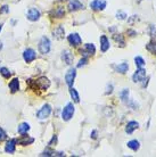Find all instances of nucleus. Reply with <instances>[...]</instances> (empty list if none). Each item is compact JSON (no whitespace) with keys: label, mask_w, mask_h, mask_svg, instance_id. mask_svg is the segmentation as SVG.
<instances>
[{"label":"nucleus","mask_w":156,"mask_h":157,"mask_svg":"<svg viewBox=\"0 0 156 157\" xmlns=\"http://www.w3.org/2000/svg\"><path fill=\"white\" fill-rule=\"evenodd\" d=\"M113 39L115 40V42H118L121 47H124L125 46V40H124V36L122 34H114L113 35Z\"/></svg>","instance_id":"b1692460"},{"label":"nucleus","mask_w":156,"mask_h":157,"mask_svg":"<svg viewBox=\"0 0 156 157\" xmlns=\"http://www.w3.org/2000/svg\"><path fill=\"white\" fill-rule=\"evenodd\" d=\"M74 112H75V108H74V105L72 102H68L62 112V119L64 121H70L73 115H74Z\"/></svg>","instance_id":"f257e3e1"},{"label":"nucleus","mask_w":156,"mask_h":157,"mask_svg":"<svg viewBox=\"0 0 156 157\" xmlns=\"http://www.w3.org/2000/svg\"><path fill=\"white\" fill-rule=\"evenodd\" d=\"M16 144H17V140L16 139H10L6 147H5V152L8 153V154H14L15 153V148H16Z\"/></svg>","instance_id":"ddd939ff"},{"label":"nucleus","mask_w":156,"mask_h":157,"mask_svg":"<svg viewBox=\"0 0 156 157\" xmlns=\"http://www.w3.org/2000/svg\"><path fill=\"white\" fill-rule=\"evenodd\" d=\"M65 154L64 153H57V154H55V156H64Z\"/></svg>","instance_id":"ea45409f"},{"label":"nucleus","mask_w":156,"mask_h":157,"mask_svg":"<svg viewBox=\"0 0 156 157\" xmlns=\"http://www.w3.org/2000/svg\"><path fill=\"white\" fill-rule=\"evenodd\" d=\"M120 98L123 102H128L129 101V89H123L121 92H120Z\"/></svg>","instance_id":"bb28decb"},{"label":"nucleus","mask_w":156,"mask_h":157,"mask_svg":"<svg viewBox=\"0 0 156 157\" xmlns=\"http://www.w3.org/2000/svg\"><path fill=\"white\" fill-rule=\"evenodd\" d=\"M145 77H146V69H144V67H140V68H138V69L136 71V73L133 74L132 80H133L134 83H139V82H141Z\"/></svg>","instance_id":"423d86ee"},{"label":"nucleus","mask_w":156,"mask_h":157,"mask_svg":"<svg viewBox=\"0 0 156 157\" xmlns=\"http://www.w3.org/2000/svg\"><path fill=\"white\" fill-rule=\"evenodd\" d=\"M57 1H65V0H57Z\"/></svg>","instance_id":"37998d69"},{"label":"nucleus","mask_w":156,"mask_h":157,"mask_svg":"<svg viewBox=\"0 0 156 157\" xmlns=\"http://www.w3.org/2000/svg\"><path fill=\"white\" fill-rule=\"evenodd\" d=\"M67 8L71 10V11H76V10H80V9H83L84 6L82 2H80L79 0H71L68 2V6Z\"/></svg>","instance_id":"9d476101"},{"label":"nucleus","mask_w":156,"mask_h":157,"mask_svg":"<svg viewBox=\"0 0 156 157\" xmlns=\"http://www.w3.org/2000/svg\"><path fill=\"white\" fill-rule=\"evenodd\" d=\"M50 113H51V106L48 105V104H46V105H43L42 108L36 113V117H38L39 120H46L47 117H49Z\"/></svg>","instance_id":"20e7f679"},{"label":"nucleus","mask_w":156,"mask_h":157,"mask_svg":"<svg viewBox=\"0 0 156 157\" xmlns=\"http://www.w3.org/2000/svg\"><path fill=\"white\" fill-rule=\"evenodd\" d=\"M91 138H93V139H96V138H97V131H93V133H91Z\"/></svg>","instance_id":"58836bf2"},{"label":"nucleus","mask_w":156,"mask_h":157,"mask_svg":"<svg viewBox=\"0 0 156 157\" xmlns=\"http://www.w3.org/2000/svg\"><path fill=\"white\" fill-rule=\"evenodd\" d=\"M0 74H1L5 79H9L10 75H11V73L9 72V69L6 68V67H1V68H0Z\"/></svg>","instance_id":"cd10ccee"},{"label":"nucleus","mask_w":156,"mask_h":157,"mask_svg":"<svg viewBox=\"0 0 156 157\" xmlns=\"http://www.w3.org/2000/svg\"><path fill=\"white\" fill-rule=\"evenodd\" d=\"M134 63H136V66H137L138 68L145 66V61H144L141 57H139V56H137V57L134 58Z\"/></svg>","instance_id":"c85d7f7f"},{"label":"nucleus","mask_w":156,"mask_h":157,"mask_svg":"<svg viewBox=\"0 0 156 157\" xmlns=\"http://www.w3.org/2000/svg\"><path fill=\"white\" fill-rule=\"evenodd\" d=\"M134 21H138V16H136V15H133V16H131V18L129 20V23L130 24H132Z\"/></svg>","instance_id":"e433bc0d"},{"label":"nucleus","mask_w":156,"mask_h":157,"mask_svg":"<svg viewBox=\"0 0 156 157\" xmlns=\"http://www.w3.org/2000/svg\"><path fill=\"white\" fill-rule=\"evenodd\" d=\"M62 59L66 65H71L73 62V55L71 54L70 50H64L62 54Z\"/></svg>","instance_id":"dca6fc26"},{"label":"nucleus","mask_w":156,"mask_h":157,"mask_svg":"<svg viewBox=\"0 0 156 157\" xmlns=\"http://www.w3.org/2000/svg\"><path fill=\"white\" fill-rule=\"evenodd\" d=\"M54 38L55 39H57V40H61L64 38V34H65V30H64V28L63 26H58L55 31H54Z\"/></svg>","instance_id":"412c9836"},{"label":"nucleus","mask_w":156,"mask_h":157,"mask_svg":"<svg viewBox=\"0 0 156 157\" xmlns=\"http://www.w3.org/2000/svg\"><path fill=\"white\" fill-rule=\"evenodd\" d=\"M0 63H1V61H0Z\"/></svg>","instance_id":"c03bdc74"},{"label":"nucleus","mask_w":156,"mask_h":157,"mask_svg":"<svg viewBox=\"0 0 156 157\" xmlns=\"http://www.w3.org/2000/svg\"><path fill=\"white\" fill-rule=\"evenodd\" d=\"M8 87H9V89H10V91H11L13 94L17 92V91H18V89H20V80H18L17 77L13 79V80L9 82Z\"/></svg>","instance_id":"f3484780"},{"label":"nucleus","mask_w":156,"mask_h":157,"mask_svg":"<svg viewBox=\"0 0 156 157\" xmlns=\"http://www.w3.org/2000/svg\"><path fill=\"white\" fill-rule=\"evenodd\" d=\"M34 142V139L29 137V135H22L20 139H17V144L21 145V146H28V145H31Z\"/></svg>","instance_id":"4468645a"},{"label":"nucleus","mask_w":156,"mask_h":157,"mask_svg":"<svg viewBox=\"0 0 156 157\" xmlns=\"http://www.w3.org/2000/svg\"><path fill=\"white\" fill-rule=\"evenodd\" d=\"M149 33H151V36H152V38H156V28L154 25H151V26H149Z\"/></svg>","instance_id":"2f4dec72"},{"label":"nucleus","mask_w":156,"mask_h":157,"mask_svg":"<svg viewBox=\"0 0 156 157\" xmlns=\"http://www.w3.org/2000/svg\"><path fill=\"white\" fill-rule=\"evenodd\" d=\"M75 76H76V71L75 68H70L67 71V73L65 74V82L68 87H72L73 83H74V80H75Z\"/></svg>","instance_id":"39448f33"},{"label":"nucleus","mask_w":156,"mask_h":157,"mask_svg":"<svg viewBox=\"0 0 156 157\" xmlns=\"http://www.w3.org/2000/svg\"><path fill=\"white\" fill-rule=\"evenodd\" d=\"M35 57H36V54H35V51H34L33 49H26V50H24V53H23V58H24V61H25L26 63L33 62V61L35 59Z\"/></svg>","instance_id":"9b49d317"},{"label":"nucleus","mask_w":156,"mask_h":157,"mask_svg":"<svg viewBox=\"0 0 156 157\" xmlns=\"http://www.w3.org/2000/svg\"><path fill=\"white\" fill-rule=\"evenodd\" d=\"M7 139V134H6V132L0 127V141H3V140H6Z\"/></svg>","instance_id":"72a5a7b5"},{"label":"nucleus","mask_w":156,"mask_h":157,"mask_svg":"<svg viewBox=\"0 0 156 157\" xmlns=\"http://www.w3.org/2000/svg\"><path fill=\"white\" fill-rule=\"evenodd\" d=\"M125 17H126V14L124 11H118V14H116L118 20H125Z\"/></svg>","instance_id":"7c9ffc66"},{"label":"nucleus","mask_w":156,"mask_h":157,"mask_svg":"<svg viewBox=\"0 0 156 157\" xmlns=\"http://www.w3.org/2000/svg\"><path fill=\"white\" fill-rule=\"evenodd\" d=\"M57 144V135L55 134V135H53V138H51V140L49 141V146H54V145H56Z\"/></svg>","instance_id":"c9c22d12"},{"label":"nucleus","mask_w":156,"mask_h":157,"mask_svg":"<svg viewBox=\"0 0 156 157\" xmlns=\"http://www.w3.org/2000/svg\"><path fill=\"white\" fill-rule=\"evenodd\" d=\"M2 26H3V24H0V32H1V30H2Z\"/></svg>","instance_id":"79ce46f5"},{"label":"nucleus","mask_w":156,"mask_h":157,"mask_svg":"<svg viewBox=\"0 0 156 157\" xmlns=\"http://www.w3.org/2000/svg\"><path fill=\"white\" fill-rule=\"evenodd\" d=\"M80 53L83 54L84 57H87V56H93V55H95V53H96V48H95V46L93 43H87V44H84L83 49L80 50Z\"/></svg>","instance_id":"1a4fd4ad"},{"label":"nucleus","mask_w":156,"mask_h":157,"mask_svg":"<svg viewBox=\"0 0 156 157\" xmlns=\"http://www.w3.org/2000/svg\"><path fill=\"white\" fill-rule=\"evenodd\" d=\"M39 51L42 55H46L50 51V41L47 36H42L39 42Z\"/></svg>","instance_id":"f03ea898"},{"label":"nucleus","mask_w":156,"mask_h":157,"mask_svg":"<svg viewBox=\"0 0 156 157\" xmlns=\"http://www.w3.org/2000/svg\"><path fill=\"white\" fill-rule=\"evenodd\" d=\"M67 40H68L70 44L73 46V47H78V46H80V44L82 43V39H81V36H80L78 33H72V34H70L68 38H67Z\"/></svg>","instance_id":"0eeeda50"},{"label":"nucleus","mask_w":156,"mask_h":157,"mask_svg":"<svg viewBox=\"0 0 156 157\" xmlns=\"http://www.w3.org/2000/svg\"><path fill=\"white\" fill-rule=\"evenodd\" d=\"M108 49H109V41L106 35H101L100 36V50L103 53H106Z\"/></svg>","instance_id":"2eb2a0df"},{"label":"nucleus","mask_w":156,"mask_h":157,"mask_svg":"<svg viewBox=\"0 0 156 157\" xmlns=\"http://www.w3.org/2000/svg\"><path fill=\"white\" fill-rule=\"evenodd\" d=\"M70 94H71L72 99L74 100V102H80V97H79L78 91L74 88H72V87H70Z\"/></svg>","instance_id":"a878e982"},{"label":"nucleus","mask_w":156,"mask_h":157,"mask_svg":"<svg viewBox=\"0 0 156 157\" xmlns=\"http://www.w3.org/2000/svg\"><path fill=\"white\" fill-rule=\"evenodd\" d=\"M128 34H130V36H134V35H136V32L129 30V31H128Z\"/></svg>","instance_id":"4c0bfd02"},{"label":"nucleus","mask_w":156,"mask_h":157,"mask_svg":"<svg viewBox=\"0 0 156 157\" xmlns=\"http://www.w3.org/2000/svg\"><path fill=\"white\" fill-rule=\"evenodd\" d=\"M86 64H87V57H83L82 59H80V62L76 65V67H82V66H84Z\"/></svg>","instance_id":"f704fd0d"},{"label":"nucleus","mask_w":156,"mask_h":157,"mask_svg":"<svg viewBox=\"0 0 156 157\" xmlns=\"http://www.w3.org/2000/svg\"><path fill=\"white\" fill-rule=\"evenodd\" d=\"M53 155H55V152L51 150V149H49V148H47V149L41 154V156H53Z\"/></svg>","instance_id":"c756f323"},{"label":"nucleus","mask_w":156,"mask_h":157,"mask_svg":"<svg viewBox=\"0 0 156 157\" xmlns=\"http://www.w3.org/2000/svg\"><path fill=\"white\" fill-rule=\"evenodd\" d=\"M7 13H9V7L7 5H3L0 8V14H7Z\"/></svg>","instance_id":"473e14b6"},{"label":"nucleus","mask_w":156,"mask_h":157,"mask_svg":"<svg viewBox=\"0 0 156 157\" xmlns=\"http://www.w3.org/2000/svg\"><path fill=\"white\" fill-rule=\"evenodd\" d=\"M50 15H51L53 17H55V18H63L64 15H65V10H64L63 7H57V8H55L54 10H51Z\"/></svg>","instance_id":"a211bd4d"},{"label":"nucleus","mask_w":156,"mask_h":157,"mask_svg":"<svg viewBox=\"0 0 156 157\" xmlns=\"http://www.w3.org/2000/svg\"><path fill=\"white\" fill-rule=\"evenodd\" d=\"M1 49H2V42L0 41V50H1Z\"/></svg>","instance_id":"a19ab883"},{"label":"nucleus","mask_w":156,"mask_h":157,"mask_svg":"<svg viewBox=\"0 0 156 157\" xmlns=\"http://www.w3.org/2000/svg\"><path fill=\"white\" fill-rule=\"evenodd\" d=\"M128 147H129L130 149H132L133 152H137V150L140 148V144H139L138 140H131V141L128 142Z\"/></svg>","instance_id":"5701e85b"},{"label":"nucleus","mask_w":156,"mask_h":157,"mask_svg":"<svg viewBox=\"0 0 156 157\" xmlns=\"http://www.w3.org/2000/svg\"><path fill=\"white\" fill-rule=\"evenodd\" d=\"M34 86H35V90L39 89V90H47L50 86V81L46 77V76H41L39 77L38 80L34 81Z\"/></svg>","instance_id":"7ed1b4c3"},{"label":"nucleus","mask_w":156,"mask_h":157,"mask_svg":"<svg viewBox=\"0 0 156 157\" xmlns=\"http://www.w3.org/2000/svg\"><path fill=\"white\" fill-rule=\"evenodd\" d=\"M40 11L36 9V8H30L29 11H28V20L31 21V22H35L40 18Z\"/></svg>","instance_id":"f8f14e48"},{"label":"nucleus","mask_w":156,"mask_h":157,"mask_svg":"<svg viewBox=\"0 0 156 157\" xmlns=\"http://www.w3.org/2000/svg\"><path fill=\"white\" fill-rule=\"evenodd\" d=\"M146 49H147L151 54L156 55V42L155 41H151V42H148V43L146 44Z\"/></svg>","instance_id":"393cba45"},{"label":"nucleus","mask_w":156,"mask_h":157,"mask_svg":"<svg viewBox=\"0 0 156 157\" xmlns=\"http://www.w3.org/2000/svg\"><path fill=\"white\" fill-rule=\"evenodd\" d=\"M139 127V124H138V122H134V121H131V122H129L126 126H125V132L128 133V134H131L136 129H138Z\"/></svg>","instance_id":"6ab92c4d"},{"label":"nucleus","mask_w":156,"mask_h":157,"mask_svg":"<svg viewBox=\"0 0 156 157\" xmlns=\"http://www.w3.org/2000/svg\"><path fill=\"white\" fill-rule=\"evenodd\" d=\"M106 0H93L90 2V8L94 10H104L106 8Z\"/></svg>","instance_id":"6e6552de"},{"label":"nucleus","mask_w":156,"mask_h":157,"mask_svg":"<svg viewBox=\"0 0 156 157\" xmlns=\"http://www.w3.org/2000/svg\"><path fill=\"white\" fill-rule=\"evenodd\" d=\"M29 130H30V124L29 123H21L18 127H17V132L20 133V134H25V133H28L29 132Z\"/></svg>","instance_id":"aec40b11"},{"label":"nucleus","mask_w":156,"mask_h":157,"mask_svg":"<svg viewBox=\"0 0 156 157\" xmlns=\"http://www.w3.org/2000/svg\"><path fill=\"white\" fill-rule=\"evenodd\" d=\"M115 69H116V72H118V73L125 74V73L128 72V69H129V64H128V63L120 64V65H118V66L115 67Z\"/></svg>","instance_id":"4be33fe9"}]
</instances>
